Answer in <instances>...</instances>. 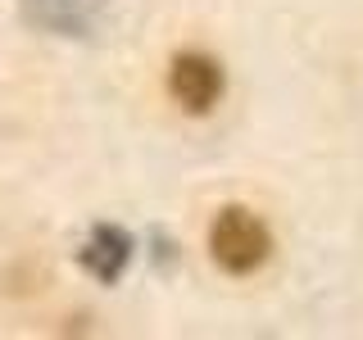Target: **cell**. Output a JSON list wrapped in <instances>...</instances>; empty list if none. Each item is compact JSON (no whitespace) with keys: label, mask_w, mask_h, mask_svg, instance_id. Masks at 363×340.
<instances>
[{"label":"cell","mask_w":363,"mask_h":340,"mask_svg":"<svg viewBox=\"0 0 363 340\" xmlns=\"http://www.w3.org/2000/svg\"><path fill=\"white\" fill-rule=\"evenodd\" d=\"M209 245H213V259H218L227 272H255L272 249L268 227L250 209H223L218 222H213V232H209Z\"/></svg>","instance_id":"6da1fadb"},{"label":"cell","mask_w":363,"mask_h":340,"mask_svg":"<svg viewBox=\"0 0 363 340\" xmlns=\"http://www.w3.org/2000/svg\"><path fill=\"white\" fill-rule=\"evenodd\" d=\"M173 96L186 105L191 113H204L218 105L223 96V68L209 55H182L173 64Z\"/></svg>","instance_id":"7a4b0ae2"},{"label":"cell","mask_w":363,"mask_h":340,"mask_svg":"<svg viewBox=\"0 0 363 340\" xmlns=\"http://www.w3.org/2000/svg\"><path fill=\"white\" fill-rule=\"evenodd\" d=\"M128 254H132V241L118 232V227H96L86 249H82V264L96 272L100 281H113L123 272V264H128Z\"/></svg>","instance_id":"3957f363"}]
</instances>
